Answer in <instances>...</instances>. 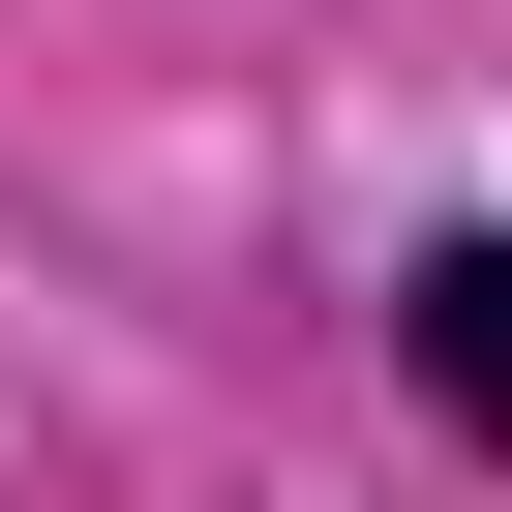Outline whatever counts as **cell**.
Masks as SVG:
<instances>
[{
  "label": "cell",
  "mask_w": 512,
  "mask_h": 512,
  "mask_svg": "<svg viewBox=\"0 0 512 512\" xmlns=\"http://www.w3.org/2000/svg\"><path fill=\"white\" fill-rule=\"evenodd\" d=\"M392 362H422V422L512 452V241H422V272H392Z\"/></svg>",
  "instance_id": "1"
}]
</instances>
